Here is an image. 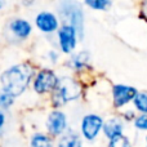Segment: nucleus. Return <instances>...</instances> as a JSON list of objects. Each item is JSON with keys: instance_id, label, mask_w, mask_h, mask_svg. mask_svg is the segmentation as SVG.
I'll list each match as a JSON object with an SVG mask.
<instances>
[{"instance_id": "19", "label": "nucleus", "mask_w": 147, "mask_h": 147, "mask_svg": "<svg viewBox=\"0 0 147 147\" xmlns=\"http://www.w3.org/2000/svg\"><path fill=\"white\" fill-rule=\"evenodd\" d=\"M134 124H136V128H138V129L147 130V114L138 116L137 119H136Z\"/></svg>"}, {"instance_id": "21", "label": "nucleus", "mask_w": 147, "mask_h": 147, "mask_svg": "<svg viewBox=\"0 0 147 147\" xmlns=\"http://www.w3.org/2000/svg\"><path fill=\"white\" fill-rule=\"evenodd\" d=\"M4 4H5V0H0V10L3 9V7H4Z\"/></svg>"}, {"instance_id": "3", "label": "nucleus", "mask_w": 147, "mask_h": 147, "mask_svg": "<svg viewBox=\"0 0 147 147\" xmlns=\"http://www.w3.org/2000/svg\"><path fill=\"white\" fill-rule=\"evenodd\" d=\"M79 93H80V88L75 81L69 78L61 79L58 81L57 88L54 89L53 102L56 106H61L71 99H75L79 96Z\"/></svg>"}, {"instance_id": "8", "label": "nucleus", "mask_w": 147, "mask_h": 147, "mask_svg": "<svg viewBox=\"0 0 147 147\" xmlns=\"http://www.w3.org/2000/svg\"><path fill=\"white\" fill-rule=\"evenodd\" d=\"M137 89L133 86L128 85H115L112 89V94H114V103L116 107H121L134 99L137 96Z\"/></svg>"}, {"instance_id": "17", "label": "nucleus", "mask_w": 147, "mask_h": 147, "mask_svg": "<svg viewBox=\"0 0 147 147\" xmlns=\"http://www.w3.org/2000/svg\"><path fill=\"white\" fill-rule=\"evenodd\" d=\"M109 147H130V143L128 141L127 137L124 136H116L112 140H110V145Z\"/></svg>"}, {"instance_id": "20", "label": "nucleus", "mask_w": 147, "mask_h": 147, "mask_svg": "<svg viewBox=\"0 0 147 147\" xmlns=\"http://www.w3.org/2000/svg\"><path fill=\"white\" fill-rule=\"evenodd\" d=\"M3 124H4V114L0 111V128L3 127Z\"/></svg>"}, {"instance_id": "15", "label": "nucleus", "mask_w": 147, "mask_h": 147, "mask_svg": "<svg viewBox=\"0 0 147 147\" xmlns=\"http://www.w3.org/2000/svg\"><path fill=\"white\" fill-rule=\"evenodd\" d=\"M133 101H134L136 109L138 111L147 114V93H137Z\"/></svg>"}, {"instance_id": "9", "label": "nucleus", "mask_w": 147, "mask_h": 147, "mask_svg": "<svg viewBox=\"0 0 147 147\" xmlns=\"http://www.w3.org/2000/svg\"><path fill=\"white\" fill-rule=\"evenodd\" d=\"M48 130L54 136H58L66 129V116L61 111H53L47 120Z\"/></svg>"}, {"instance_id": "11", "label": "nucleus", "mask_w": 147, "mask_h": 147, "mask_svg": "<svg viewBox=\"0 0 147 147\" xmlns=\"http://www.w3.org/2000/svg\"><path fill=\"white\" fill-rule=\"evenodd\" d=\"M103 130H105V134H106L110 140H112L114 137L120 136L123 133V124H121V121L117 119H110L109 121L105 124Z\"/></svg>"}, {"instance_id": "16", "label": "nucleus", "mask_w": 147, "mask_h": 147, "mask_svg": "<svg viewBox=\"0 0 147 147\" xmlns=\"http://www.w3.org/2000/svg\"><path fill=\"white\" fill-rule=\"evenodd\" d=\"M88 61H89V53L88 52H80V53L75 54V56L72 57L71 63H72L74 67L80 69V67H83Z\"/></svg>"}, {"instance_id": "1", "label": "nucleus", "mask_w": 147, "mask_h": 147, "mask_svg": "<svg viewBox=\"0 0 147 147\" xmlns=\"http://www.w3.org/2000/svg\"><path fill=\"white\" fill-rule=\"evenodd\" d=\"M31 76H32V69L28 65L22 63L12 66L1 75L3 92L12 97L20 96L27 88Z\"/></svg>"}, {"instance_id": "14", "label": "nucleus", "mask_w": 147, "mask_h": 147, "mask_svg": "<svg viewBox=\"0 0 147 147\" xmlns=\"http://www.w3.org/2000/svg\"><path fill=\"white\" fill-rule=\"evenodd\" d=\"M31 147H52V141L44 134H35L31 140Z\"/></svg>"}, {"instance_id": "2", "label": "nucleus", "mask_w": 147, "mask_h": 147, "mask_svg": "<svg viewBox=\"0 0 147 147\" xmlns=\"http://www.w3.org/2000/svg\"><path fill=\"white\" fill-rule=\"evenodd\" d=\"M59 18L65 25H71L76 28L79 36L84 34V13L80 3L76 0H62L58 5Z\"/></svg>"}, {"instance_id": "10", "label": "nucleus", "mask_w": 147, "mask_h": 147, "mask_svg": "<svg viewBox=\"0 0 147 147\" xmlns=\"http://www.w3.org/2000/svg\"><path fill=\"white\" fill-rule=\"evenodd\" d=\"M9 30L12 31V34L16 38L26 39L30 36L31 31H32V26L28 21L23 20V18H14L9 23Z\"/></svg>"}, {"instance_id": "7", "label": "nucleus", "mask_w": 147, "mask_h": 147, "mask_svg": "<svg viewBox=\"0 0 147 147\" xmlns=\"http://www.w3.org/2000/svg\"><path fill=\"white\" fill-rule=\"evenodd\" d=\"M103 121L97 115H86L81 121V132L86 140H94L96 136L99 133Z\"/></svg>"}, {"instance_id": "4", "label": "nucleus", "mask_w": 147, "mask_h": 147, "mask_svg": "<svg viewBox=\"0 0 147 147\" xmlns=\"http://www.w3.org/2000/svg\"><path fill=\"white\" fill-rule=\"evenodd\" d=\"M57 36H58V43L61 47V51L63 53H71L75 49L76 43H78V31L71 25H62L57 31Z\"/></svg>"}, {"instance_id": "6", "label": "nucleus", "mask_w": 147, "mask_h": 147, "mask_svg": "<svg viewBox=\"0 0 147 147\" xmlns=\"http://www.w3.org/2000/svg\"><path fill=\"white\" fill-rule=\"evenodd\" d=\"M35 25L41 32L52 34L54 31H58L59 27V20L54 13L52 12H39L35 17Z\"/></svg>"}, {"instance_id": "5", "label": "nucleus", "mask_w": 147, "mask_h": 147, "mask_svg": "<svg viewBox=\"0 0 147 147\" xmlns=\"http://www.w3.org/2000/svg\"><path fill=\"white\" fill-rule=\"evenodd\" d=\"M58 78L56 74L51 70H41L36 75L34 81V88L38 93H47V92L54 90L58 85Z\"/></svg>"}, {"instance_id": "13", "label": "nucleus", "mask_w": 147, "mask_h": 147, "mask_svg": "<svg viewBox=\"0 0 147 147\" xmlns=\"http://www.w3.org/2000/svg\"><path fill=\"white\" fill-rule=\"evenodd\" d=\"M84 3L94 10H106L112 4V0H84Z\"/></svg>"}, {"instance_id": "12", "label": "nucleus", "mask_w": 147, "mask_h": 147, "mask_svg": "<svg viewBox=\"0 0 147 147\" xmlns=\"http://www.w3.org/2000/svg\"><path fill=\"white\" fill-rule=\"evenodd\" d=\"M58 147H81V141L78 136L69 134L59 140Z\"/></svg>"}, {"instance_id": "18", "label": "nucleus", "mask_w": 147, "mask_h": 147, "mask_svg": "<svg viewBox=\"0 0 147 147\" xmlns=\"http://www.w3.org/2000/svg\"><path fill=\"white\" fill-rule=\"evenodd\" d=\"M13 98H14V97H12L8 93H4V92H3V93L0 94V106L4 107V109H8V107L13 103Z\"/></svg>"}]
</instances>
